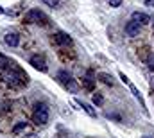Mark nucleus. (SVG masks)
<instances>
[{"mask_svg": "<svg viewBox=\"0 0 154 138\" xmlns=\"http://www.w3.org/2000/svg\"><path fill=\"white\" fill-rule=\"evenodd\" d=\"M2 74H4V79H5L9 84H13V86H23V84H27V81H29V79H27V74L20 68L18 65H14L13 61H11V65L5 70H2Z\"/></svg>", "mask_w": 154, "mask_h": 138, "instance_id": "obj_1", "label": "nucleus"}, {"mask_svg": "<svg viewBox=\"0 0 154 138\" xmlns=\"http://www.w3.org/2000/svg\"><path fill=\"white\" fill-rule=\"evenodd\" d=\"M32 118L36 124H47L48 122V106L45 102H36L34 109H32Z\"/></svg>", "mask_w": 154, "mask_h": 138, "instance_id": "obj_2", "label": "nucleus"}, {"mask_svg": "<svg viewBox=\"0 0 154 138\" xmlns=\"http://www.w3.org/2000/svg\"><path fill=\"white\" fill-rule=\"evenodd\" d=\"M25 20H27V22H34V24H38V25H47V24H48L47 14H45L43 11H39V9H31V11L25 14Z\"/></svg>", "mask_w": 154, "mask_h": 138, "instance_id": "obj_3", "label": "nucleus"}, {"mask_svg": "<svg viewBox=\"0 0 154 138\" xmlns=\"http://www.w3.org/2000/svg\"><path fill=\"white\" fill-rule=\"evenodd\" d=\"M54 41H56L59 47H72V45H74L72 38L66 34V33H56V36H54Z\"/></svg>", "mask_w": 154, "mask_h": 138, "instance_id": "obj_4", "label": "nucleus"}, {"mask_svg": "<svg viewBox=\"0 0 154 138\" xmlns=\"http://www.w3.org/2000/svg\"><path fill=\"white\" fill-rule=\"evenodd\" d=\"M31 65L36 70H39V72H47V61H45L43 56H32L31 58Z\"/></svg>", "mask_w": 154, "mask_h": 138, "instance_id": "obj_5", "label": "nucleus"}, {"mask_svg": "<svg viewBox=\"0 0 154 138\" xmlns=\"http://www.w3.org/2000/svg\"><path fill=\"white\" fill-rule=\"evenodd\" d=\"M131 18H133V22H136V24H140V25H147V24L151 22V16L145 14V13H142V11H134Z\"/></svg>", "mask_w": 154, "mask_h": 138, "instance_id": "obj_6", "label": "nucleus"}, {"mask_svg": "<svg viewBox=\"0 0 154 138\" xmlns=\"http://www.w3.org/2000/svg\"><path fill=\"white\" fill-rule=\"evenodd\" d=\"M4 41H5L7 47H18V43H20V34H16V33H7L5 38H4Z\"/></svg>", "mask_w": 154, "mask_h": 138, "instance_id": "obj_7", "label": "nucleus"}, {"mask_svg": "<svg viewBox=\"0 0 154 138\" xmlns=\"http://www.w3.org/2000/svg\"><path fill=\"white\" fill-rule=\"evenodd\" d=\"M140 31H142V25L136 24V22H133V20L125 25V33H127L129 36H138L140 34Z\"/></svg>", "mask_w": 154, "mask_h": 138, "instance_id": "obj_8", "label": "nucleus"}, {"mask_svg": "<svg viewBox=\"0 0 154 138\" xmlns=\"http://www.w3.org/2000/svg\"><path fill=\"white\" fill-rule=\"evenodd\" d=\"M75 104H79V106H81V108H82L90 117H91V118H97V111H95V108H93L91 104L84 102V101H75Z\"/></svg>", "mask_w": 154, "mask_h": 138, "instance_id": "obj_9", "label": "nucleus"}, {"mask_svg": "<svg viewBox=\"0 0 154 138\" xmlns=\"http://www.w3.org/2000/svg\"><path fill=\"white\" fill-rule=\"evenodd\" d=\"M25 131H31V126H29L27 122H20V124H16V126L13 127V133H14V135H27Z\"/></svg>", "mask_w": 154, "mask_h": 138, "instance_id": "obj_10", "label": "nucleus"}, {"mask_svg": "<svg viewBox=\"0 0 154 138\" xmlns=\"http://www.w3.org/2000/svg\"><path fill=\"white\" fill-rule=\"evenodd\" d=\"M65 88H66L68 92H72V93H77V92L81 90V86H79V83H77L75 79H68V81L65 83Z\"/></svg>", "mask_w": 154, "mask_h": 138, "instance_id": "obj_11", "label": "nucleus"}, {"mask_svg": "<svg viewBox=\"0 0 154 138\" xmlns=\"http://www.w3.org/2000/svg\"><path fill=\"white\" fill-rule=\"evenodd\" d=\"M99 81H100V83H104V84H108V86H115V79H113L109 74H106V72L99 74Z\"/></svg>", "mask_w": 154, "mask_h": 138, "instance_id": "obj_12", "label": "nucleus"}, {"mask_svg": "<svg viewBox=\"0 0 154 138\" xmlns=\"http://www.w3.org/2000/svg\"><path fill=\"white\" fill-rule=\"evenodd\" d=\"M129 86H131V93H133V95L136 97V101H138V102L142 104V108L145 109V101H143V97H142V93H140V90H138V88H136L134 84H131V83H129Z\"/></svg>", "mask_w": 154, "mask_h": 138, "instance_id": "obj_13", "label": "nucleus"}, {"mask_svg": "<svg viewBox=\"0 0 154 138\" xmlns=\"http://www.w3.org/2000/svg\"><path fill=\"white\" fill-rule=\"evenodd\" d=\"M11 65V59L7 58V56H4V54H0V72L2 70H5L7 67Z\"/></svg>", "mask_w": 154, "mask_h": 138, "instance_id": "obj_14", "label": "nucleus"}, {"mask_svg": "<svg viewBox=\"0 0 154 138\" xmlns=\"http://www.w3.org/2000/svg\"><path fill=\"white\" fill-rule=\"evenodd\" d=\"M82 86L88 90V92H91V90H95V84H93V79H90V77H84L82 79Z\"/></svg>", "mask_w": 154, "mask_h": 138, "instance_id": "obj_15", "label": "nucleus"}, {"mask_svg": "<svg viewBox=\"0 0 154 138\" xmlns=\"http://www.w3.org/2000/svg\"><path fill=\"white\" fill-rule=\"evenodd\" d=\"M57 79H59V81H63V84H65V83H66L68 79H72V77H70V74H68V72L59 70V72H57Z\"/></svg>", "mask_w": 154, "mask_h": 138, "instance_id": "obj_16", "label": "nucleus"}, {"mask_svg": "<svg viewBox=\"0 0 154 138\" xmlns=\"http://www.w3.org/2000/svg\"><path fill=\"white\" fill-rule=\"evenodd\" d=\"M91 99H93V102L97 104V106H102V104H104V99H102V95H100V93H93V95H91Z\"/></svg>", "mask_w": 154, "mask_h": 138, "instance_id": "obj_17", "label": "nucleus"}, {"mask_svg": "<svg viewBox=\"0 0 154 138\" xmlns=\"http://www.w3.org/2000/svg\"><path fill=\"white\" fill-rule=\"evenodd\" d=\"M45 5H48V7H57L59 4H61V0H41Z\"/></svg>", "mask_w": 154, "mask_h": 138, "instance_id": "obj_18", "label": "nucleus"}, {"mask_svg": "<svg viewBox=\"0 0 154 138\" xmlns=\"http://www.w3.org/2000/svg\"><path fill=\"white\" fill-rule=\"evenodd\" d=\"M147 65H149L151 70H154V54H151V56L147 58Z\"/></svg>", "mask_w": 154, "mask_h": 138, "instance_id": "obj_19", "label": "nucleus"}, {"mask_svg": "<svg viewBox=\"0 0 154 138\" xmlns=\"http://www.w3.org/2000/svg\"><path fill=\"white\" fill-rule=\"evenodd\" d=\"M109 5L111 7H120L122 5V0H109Z\"/></svg>", "mask_w": 154, "mask_h": 138, "instance_id": "obj_20", "label": "nucleus"}, {"mask_svg": "<svg viewBox=\"0 0 154 138\" xmlns=\"http://www.w3.org/2000/svg\"><path fill=\"white\" fill-rule=\"evenodd\" d=\"M120 79H122V81H124V83H125V84H129V79H127V77H125V75H124V74H120Z\"/></svg>", "mask_w": 154, "mask_h": 138, "instance_id": "obj_21", "label": "nucleus"}, {"mask_svg": "<svg viewBox=\"0 0 154 138\" xmlns=\"http://www.w3.org/2000/svg\"><path fill=\"white\" fill-rule=\"evenodd\" d=\"M145 5H149V7H154V0H145Z\"/></svg>", "mask_w": 154, "mask_h": 138, "instance_id": "obj_22", "label": "nucleus"}, {"mask_svg": "<svg viewBox=\"0 0 154 138\" xmlns=\"http://www.w3.org/2000/svg\"><path fill=\"white\" fill-rule=\"evenodd\" d=\"M23 138H38V136H36L34 133H27V135H25V136H23Z\"/></svg>", "mask_w": 154, "mask_h": 138, "instance_id": "obj_23", "label": "nucleus"}, {"mask_svg": "<svg viewBox=\"0 0 154 138\" xmlns=\"http://www.w3.org/2000/svg\"><path fill=\"white\" fill-rule=\"evenodd\" d=\"M4 13H5V9H4V7H0V14H4Z\"/></svg>", "mask_w": 154, "mask_h": 138, "instance_id": "obj_24", "label": "nucleus"}, {"mask_svg": "<svg viewBox=\"0 0 154 138\" xmlns=\"http://www.w3.org/2000/svg\"><path fill=\"white\" fill-rule=\"evenodd\" d=\"M143 138H147V136H143Z\"/></svg>", "mask_w": 154, "mask_h": 138, "instance_id": "obj_25", "label": "nucleus"}]
</instances>
